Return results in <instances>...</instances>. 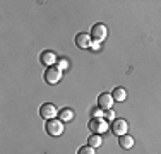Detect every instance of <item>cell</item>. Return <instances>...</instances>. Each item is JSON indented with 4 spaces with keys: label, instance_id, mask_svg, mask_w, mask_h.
Here are the masks:
<instances>
[{
    "label": "cell",
    "instance_id": "1",
    "mask_svg": "<svg viewBox=\"0 0 161 154\" xmlns=\"http://www.w3.org/2000/svg\"><path fill=\"white\" fill-rule=\"evenodd\" d=\"M45 129H47V132H48L52 137H58V135H62V134H64V122L53 118V120H48V122H47Z\"/></svg>",
    "mask_w": 161,
    "mask_h": 154
},
{
    "label": "cell",
    "instance_id": "2",
    "mask_svg": "<svg viewBox=\"0 0 161 154\" xmlns=\"http://www.w3.org/2000/svg\"><path fill=\"white\" fill-rule=\"evenodd\" d=\"M60 79H62V70H60L57 65H53V67H48L47 70H45V80H47L48 84H58Z\"/></svg>",
    "mask_w": 161,
    "mask_h": 154
},
{
    "label": "cell",
    "instance_id": "3",
    "mask_svg": "<svg viewBox=\"0 0 161 154\" xmlns=\"http://www.w3.org/2000/svg\"><path fill=\"white\" fill-rule=\"evenodd\" d=\"M91 36H93L94 41H98V43H101L103 40H106V36H108V28H106L105 24H94L93 29H91Z\"/></svg>",
    "mask_w": 161,
    "mask_h": 154
},
{
    "label": "cell",
    "instance_id": "4",
    "mask_svg": "<svg viewBox=\"0 0 161 154\" xmlns=\"http://www.w3.org/2000/svg\"><path fill=\"white\" fill-rule=\"evenodd\" d=\"M127 130H129V123H127V120H124V118H117V120L113 122L112 132H113L117 137L127 135Z\"/></svg>",
    "mask_w": 161,
    "mask_h": 154
},
{
    "label": "cell",
    "instance_id": "5",
    "mask_svg": "<svg viewBox=\"0 0 161 154\" xmlns=\"http://www.w3.org/2000/svg\"><path fill=\"white\" fill-rule=\"evenodd\" d=\"M40 115L48 122V120H53V118L58 115V111H57L55 105H52V103H45V105H41V108H40Z\"/></svg>",
    "mask_w": 161,
    "mask_h": 154
},
{
    "label": "cell",
    "instance_id": "6",
    "mask_svg": "<svg viewBox=\"0 0 161 154\" xmlns=\"http://www.w3.org/2000/svg\"><path fill=\"white\" fill-rule=\"evenodd\" d=\"M89 129L93 130V134H103L108 130V122L105 118H93L89 122Z\"/></svg>",
    "mask_w": 161,
    "mask_h": 154
},
{
    "label": "cell",
    "instance_id": "7",
    "mask_svg": "<svg viewBox=\"0 0 161 154\" xmlns=\"http://www.w3.org/2000/svg\"><path fill=\"white\" fill-rule=\"evenodd\" d=\"M40 60H41V63L47 65V69H48V67H53V65L58 62V57H57L52 50H47V52H43L40 55Z\"/></svg>",
    "mask_w": 161,
    "mask_h": 154
},
{
    "label": "cell",
    "instance_id": "8",
    "mask_svg": "<svg viewBox=\"0 0 161 154\" xmlns=\"http://www.w3.org/2000/svg\"><path fill=\"white\" fill-rule=\"evenodd\" d=\"M98 106L101 108V110H105V111L112 110V106H113V98H112V94H108V92H103V94H99V98H98Z\"/></svg>",
    "mask_w": 161,
    "mask_h": 154
},
{
    "label": "cell",
    "instance_id": "9",
    "mask_svg": "<svg viewBox=\"0 0 161 154\" xmlns=\"http://www.w3.org/2000/svg\"><path fill=\"white\" fill-rule=\"evenodd\" d=\"M75 45L79 48H91V36L87 33H79L75 36Z\"/></svg>",
    "mask_w": 161,
    "mask_h": 154
},
{
    "label": "cell",
    "instance_id": "10",
    "mask_svg": "<svg viewBox=\"0 0 161 154\" xmlns=\"http://www.w3.org/2000/svg\"><path fill=\"white\" fill-rule=\"evenodd\" d=\"M112 98H113V101L122 103V101H125V99H127V91H125L124 87H115L113 92H112Z\"/></svg>",
    "mask_w": 161,
    "mask_h": 154
},
{
    "label": "cell",
    "instance_id": "11",
    "mask_svg": "<svg viewBox=\"0 0 161 154\" xmlns=\"http://www.w3.org/2000/svg\"><path fill=\"white\" fill-rule=\"evenodd\" d=\"M118 144H120L122 149H132L134 147V139L130 135H122V137H118Z\"/></svg>",
    "mask_w": 161,
    "mask_h": 154
},
{
    "label": "cell",
    "instance_id": "12",
    "mask_svg": "<svg viewBox=\"0 0 161 154\" xmlns=\"http://www.w3.org/2000/svg\"><path fill=\"white\" fill-rule=\"evenodd\" d=\"M58 117H60V120H62L64 123L70 122V120H74V111H72L70 108H64L62 111H58Z\"/></svg>",
    "mask_w": 161,
    "mask_h": 154
},
{
    "label": "cell",
    "instance_id": "13",
    "mask_svg": "<svg viewBox=\"0 0 161 154\" xmlns=\"http://www.w3.org/2000/svg\"><path fill=\"white\" fill-rule=\"evenodd\" d=\"M101 144H103V139L99 134H93V135L87 139V146H91V147H99Z\"/></svg>",
    "mask_w": 161,
    "mask_h": 154
},
{
    "label": "cell",
    "instance_id": "14",
    "mask_svg": "<svg viewBox=\"0 0 161 154\" xmlns=\"http://www.w3.org/2000/svg\"><path fill=\"white\" fill-rule=\"evenodd\" d=\"M77 154H96V152H94V147H91V146H82V147H79Z\"/></svg>",
    "mask_w": 161,
    "mask_h": 154
},
{
    "label": "cell",
    "instance_id": "15",
    "mask_svg": "<svg viewBox=\"0 0 161 154\" xmlns=\"http://www.w3.org/2000/svg\"><path fill=\"white\" fill-rule=\"evenodd\" d=\"M57 63H58L57 67H58L62 72H64V70H67V69H69V60H67V58H58V62H57Z\"/></svg>",
    "mask_w": 161,
    "mask_h": 154
},
{
    "label": "cell",
    "instance_id": "16",
    "mask_svg": "<svg viewBox=\"0 0 161 154\" xmlns=\"http://www.w3.org/2000/svg\"><path fill=\"white\" fill-rule=\"evenodd\" d=\"M103 118H105V120H117V118H115V111L113 110H108V111H105V117H103Z\"/></svg>",
    "mask_w": 161,
    "mask_h": 154
},
{
    "label": "cell",
    "instance_id": "17",
    "mask_svg": "<svg viewBox=\"0 0 161 154\" xmlns=\"http://www.w3.org/2000/svg\"><path fill=\"white\" fill-rule=\"evenodd\" d=\"M91 48H93V50H99V43H98V41H93V43H91Z\"/></svg>",
    "mask_w": 161,
    "mask_h": 154
}]
</instances>
